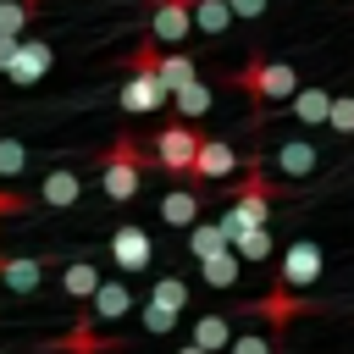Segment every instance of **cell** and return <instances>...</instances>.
<instances>
[{
	"label": "cell",
	"mask_w": 354,
	"mask_h": 354,
	"mask_svg": "<svg viewBox=\"0 0 354 354\" xmlns=\"http://www.w3.org/2000/svg\"><path fill=\"white\" fill-rule=\"evenodd\" d=\"M155 260V238H149V227L144 221H122L116 232H111V266H122V271H144Z\"/></svg>",
	"instance_id": "cell-6"
},
{
	"label": "cell",
	"mask_w": 354,
	"mask_h": 354,
	"mask_svg": "<svg viewBox=\"0 0 354 354\" xmlns=\"http://www.w3.org/2000/svg\"><path fill=\"white\" fill-rule=\"evenodd\" d=\"M22 166H28V149L17 138H0V177H22Z\"/></svg>",
	"instance_id": "cell-28"
},
{
	"label": "cell",
	"mask_w": 354,
	"mask_h": 354,
	"mask_svg": "<svg viewBox=\"0 0 354 354\" xmlns=\"http://www.w3.org/2000/svg\"><path fill=\"white\" fill-rule=\"evenodd\" d=\"M199 210H205L199 183H177V188L160 194V221H171V227H199Z\"/></svg>",
	"instance_id": "cell-12"
},
{
	"label": "cell",
	"mask_w": 354,
	"mask_h": 354,
	"mask_svg": "<svg viewBox=\"0 0 354 354\" xmlns=\"http://www.w3.org/2000/svg\"><path fill=\"white\" fill-rule=\"evenodd\" d=\"M232 171H238V149H232L227 138L205 133V144H199V155H194V177H188V183H216V177H232Z\"/></svg>",
	"instance_id": "cell-9"
},
{
	"label": "cell",
	"mask_w": 354,
	"mask_h": 354,
	"mask_svg": "<svg viewBox=\"0 0 354 354\" xmlns=\"http://www.w3.org/2000/svg\"><path fill=\"white\" fill-rule=\"evenodd\" d=\"M50 61H55V50H50L44 39H22V44H17V55L6 61V77L28 88V83H39V77L50 72Z\"/></svg>",
	"instance_id": "cell-11"
},
{
	"label": "cell",
	"mask_w": 354,
	"mask_h": 354,
	"mask_svg": "<svg viewBox=\"0 0 354 354\" xmlns=\"http://www.w3.org/2000/svg\"><path fill=\"white\" fill-rule=\"evenodd\" d=\"M293 122L299 127H326L332 122V94L326 88H299L293 94Z\"/></svg>",
	"instance_id": "cell-18"
},
{
	"label": "cell",
	"mask_w": 354,
	"mask_h": 354,
	"mask_svg": "<svg viewBox=\"0 0 354 354\" xmlns=\"http://www.w3.org/2000/svg\"><path fill=\"white\" fill-rule=\"evenodd\" d=\"M315 277H321V243H315V238L288 243V249H282V260H277V288L299 293V288H310Z\"/></svg>",
	"instance_id": "cell-5"
},
{
	"label": "cell",
	"mask_w": 354,
	"mask_h": 354,
	"mask_svg": "<svg viewBox=\"0 0 354 354\" xmlns=\"http://www.w3.org/2000/svg\"><path fill=\"white\" fill-rule=\"evenodd\" d=\"M171 105H177V122H194V116L210 111V88H205V83H188V88L171 94Z\"/></svg>",
	"instance_id": "cell-26"
},
{
	"label": "cell",
	"mask_w": 354,
	"mask_h": 354,
	"mask_svg": "<svg viewBox=\"0 0 354 354\" xmlns=\"http://www.w3.org/2000/svg\"><path fill=\"white\" fill-rule=\"evenodd\" d=\"M149 304H160V310L183 315V310H188V282H183V277H155V288H149Z\"/></svg>",
	"instance_id": "cell-25"
},
{
	"label": "cell",
	"mask_w": 354,
	"mask_h": 354,
	"mask_svg": "<svg viewBox=\"0 0 354 354\" xmlns=\"http://www.w3.org/2000/svg\"><path fill=\"white\" fill-rule=\"evenodd\" d=\"M232 6V17H260L266 11V0H227Z\"/></svg>",
	"instance_id": "cell-32"
},
{
	"label": "cell",
	"mask_w": 354,
	"mask_h": 354,
	"mask_svg": "<svg viewBox=\"0 0 354 354\" xmlns=\"http://www.w3.org/2000/svg\"><path fill=\"white\" fill-rule=\"evenodd\" d=\"M22 205H28L22 194H6V188H0V216H11V210H22Z\"/></svg>",
	"instance_id": "cell-33"
},
{
	"label": "cell",
	"mask_w": 354,
	"mask_h": 354,
	"mask_svg": "<svg viewBox=\"0 0 354 354\" xmlns=\"http://www.w3.org/2000/svg\"><path fill=\"white\" fill-rule=\"evenodd\" d=\"M232 254H238L243 266H260V260H271V254H277V238H271V227H254V232H243V238L232 243Z\"/></svg>",
	"instance_id": "cell-24"
},
{
	"label": "cell",
	"mask_w": 354,
	"mask_h": 354,
	"mask_svg": "<svg viewBox=\"0 0 354 354\" xmlns=\"http://www.w3.org/2000/svg\"><path fill=\"white\" fill-rule=\"evenodd\" d=\"M232 22H238V17H232V6H227V0H194V28H199V33L221 39Z\"/></svg>",
	"instance_id": "cell-22"
},
{
	"label": "cell",
	"mask_w": 354,
	"mask_h": 354,
	"mask_svg": "<svg viewBox=\"0 0 354 354\" xmlns=\"http://www.w3.org/2000/svg\"><path fill=\"white\" fill-rule=\"evenodd\" d=\"M177 321H183V315H171V310H160V304H149V299H144V332H149V337H160V332H171Z\"/></svg>",
	"instance_id": "cell-30"
},
{
	"label": "cell",
	"mask_w": 354,
	"mask_h": 354,
	"mask_svg": "<svg viewBox=\"0 0 354 354\" xmlns=\"http://www.w3.org/2000/svg\"><path fill=\"white\" fill-rule=\"evenodd\" d=\"M177 354H205V348H194V343H188V348H177Z\"/></svg>",
	"instance_id": "cell-34"
},
{
	"label": "cell",
	"mask_w": 354,
	"mask_h": 354,
	"mask_svg": "<svg viewBox=\"0 0 354 354\" xmlns=\"http://www.w3.org/2000/svg\"><path fill=\"white\" fill-rule=\"evenodd\" d=\"M100 282H105V277H100V266H94V260H72V266L61 271V288H66V299H83V304L100 293Z\"/></svg>",
	"instance_id": "cell-21"
},
{
	"label": "cell",
	"mask_w": 354,
	"mask_h": 354,
	"mask_svg": "<svg viewBox=\"0 0 354 354\" xmlns=\"http://www.w3.org/2000/svg\"><path fill=\"white\" fill-rule=\"evenodd\" d=\"M160 88L166 94H177V88H188V83H199V66H194V55H183V50H166L160 55Z\"/></svg>",
	"instance_id": "cell-20"
},
{
	"label": "cell",
	"mask_w": 354,
	"mask_h": 354,
	"mask_svg": "<svg viewBox=\"0 0 354 354\" xmlns=\"http://www.w3.org/2000/svg\"><path fill=\"white\" fill-rule=\"evenodd\" d=\"M315 166H321V149L310 138H282L277 144V171L282 177H310Z\"/></svg>",
	"instance_id": "cell-15"
},
{
	"label": "cell",
	"mask_w": 354,
	"mask_h": 354,
	"mask_svg": "<svg viewBox=\"0 0 354 354\" xmlns=\"http://www.w3.org/2000/svg\"><path fill=\"white\" fill-rule=\"evenodd\" d=\"M0 354H11V348H0Z\"/></svg>",
	"instance_id": "cell-37"
},
{
	"label": "cell",
	"mask_w": 354,
	"mask_h": 354,
	"mask_svg": "<svg viewBox=\"0 0 354 354\" xmlns=\"http://www.w3.org/2000/svg\"><path fill=\"white\" fill-rule=\"evenodd\" d=\"M77 194H83V177H77L72 166H55V171L39 177V205H44V210H72Z\"/></svg>",
	"instance_id": "cell-13"
},
{
	"label": "cell",
	"mask_w": 354,
	"mask_h": 354,
	"mask_svg": "<svg viewBox=\"0 0 354 354\" xmlns=\"http://www.w3.org/2000/svg\"><path fill=\"white\" fill-rule=\"evenodd\" d=\"M271 343H277V332H238L227 354H271Z\"/></svg>",
	"instance_id": "cell-29"
},
{
	"label": "cell",
	"mask_w": 354,
	"mask_h": 354,
	"mask_svg": "<svg viewBox=\"0 0 354 354\" xmlns=\"http://www.w3.org/2000/svg\"><path fill=\"white\" fill-rule=\"evenodd\" d=\"M238 277H243V260H238V254H232V249H227V254H216V260H205V266H199V282H205V288H216V293H221V288H232V282H238Z\"/></svg>",
	"instance_id": "cell-23"
},
{
	"label": "cell",
	"mask_w": 354,
	"mask_h": 354,
	"mask_svg": "<svg viewBox=\"0 0 354 354\" xmlns=\"http://www.w3.org/2000/svg\"><path fill=\"white\" fill-rule=\"evenodd\" d=\"M0 282H6L11 293H39V282H44V260H33V254H6Z\"/></svg>",
	"instance_id": "cell-17"
},
{
	"label": "cell",
	"mask_w": 354,
	"mask_h": 354,
	"mask_svg": "<svg viewBox=\"0 0 354 354\" xmlns=\"http://www.w3.org/2000/svg\"><path fill=\"white\" fill-rule=\"evenodd\" d=\"M232 249V238L221 232V221H199V227H188V254L205 266V260H216V254H227Z\"/></svg>",
	"instance_id": "cell-19"
},
{
	"label": "cell",
	"mask_w": 354,
	"mask_h": 354,
	"mask_svg": "<svg viewBox=\"0 0 354 354\" xmlns=\"http://www.w3.org/2000/svg\"><path fill=\"white\" fill-rule=\"evenodd\" d=\"M171 94L160 88V77L155 72H127V83H122V94H116V105L127 111V116H149V111H160Z\"/></svg>",
	"instance_id": "cell-8"
},
{
	"label": "cell",
	"mask_w": 354,
	"mask_h": 354,
	"mask_svg": "<svg viewBox=\"0 0 354 354\" xmlns=\"http://www.w3.org/2000/svg\"><path fill=\"white\" fill-rule=\"evenodd\" d=\"M22 6H33V11H39V0H22Z\"/></svg>",
	"instance_id": "cell-35"
},
{
	"label": "cell",
	"mask_w": 354,
	"mask_h": 354,
	"mask_svg": "<svg viewBox=\"0 0 354 354\" xmlns=\"http://www.w3.org/2000/svg\"><path fill=\"white\" fill-rule=\"evenodd\" d=\"M160 55H166V50H160L155 39H144V44L127 55V72H160Z\"/></svg>",
	"instance_id": "cell-27"
},
{
	"label": "cell",
	"mask_w": 354,
	"mask_h": 354,
	"mask_svg": "<svg viewBox=\"0 0 354 354\" xmlns=\"http://www.w3.org/2000/svg\"><path fill=\"white\" fill-rule=\"evenodd\" d=\"M304 310H310V304H304L299 293H288V288H271L260 304H249V315H266V321H271V332H282V326H288L293 315H304Z\"/></svg>",
	"instance_id": "cell-16"
},
{
	"label": "cell",
	"mask_w": 354,
	"mask_h": 354,
	"mask_svg": "<svg viewBox=\"0 0 354 354\" xmlns=\"http://www.w3.org/2000/svg\"><path fill=\"white\" fill-rule=\"evenodd\" d=\"M199 144H205V133H194V122H166V127L155 133L149 155H155L160 171H171V177H194V155H199Z\"/></svg>",
	"instance_id": "cell-4"
},
{
	"label": "cell",
	"mask_w": 354,
	"mask_h": 354,
	"mask_svg": "<svg viewBox=\"0 0 354 354\" xmlns=\"http://www.w3.org/2000/svg\"><path fill=\"white\" fill-rule=\"evenodd\" d=\"M127 310H133V288H127V282L116 277V282H100V293L88 299L83 321H88V326H116V321H122Z\"/></svg>",
	"instance_id": "cell-10"
},
{
	"label": "cell",
	"mask_w": 354,
	"mask_h": 354,
	"mask_svg": "<svg viewBox=\"0 0 354 354\" xmlns=\"http://www.w3.org/2000/svg\"><path fill=\"white\" fill-rule=\"evenodd\" d=\"M144 166H155V155H149L133 133H116V138L100 149V188H105V199H111V205H127V199L138 194Z\"/></svg>",
	"instance_id": "cell-2"
},
{
	"label": "cell",
	"mask_w": 354,
	"mask_h": 354,
	"mask_svg": "<svg viewBox=\"0 0 354 354\" xmlns=\"http://www.w3.org/2000/svg\"><path fill=\"white\" fill-rule=\"evenodd\" d=\"M194 28V0H149V39L155 44H177Z\"/></svg>",
	"instance_id": "cell-7"
},
{
	"label": "cell",
	"mask_w": 354,
	"mask_h": 354,
	"mask_svg": "<svg viewBox=\"0 0 354 354\" xmlns=\"http://www.w3.org/2000/svg\"><path fill=\"white\" fill-rule=\"evenodd\" d=\"M277 194H282V183H277V177H266V166H260V160H249L243 183L232 188V210L221 216V232L238 243L243 232L271 227V199H277Z\"/></svg>",
	"instance_id": "cell-1"
},
{
	"label": "cell",
	"mask_w": 354,
	"mask_h": 354,
	"mask_svg": "<svg viewBox=\"0 0 354 354\" xmlns=\"http://www.w3.org/2000/svg\"><path fill=\"white\" fill-rule=\"evenodd\" d=\"M332 133H354V94H337L332 100V122H326Z\"/></svg>",
	"instance_id": "cell-31"
},
{
	"label": "cell",
	"mask_w": 354,
	"mask_h": 354,
	"mask_svg": "<svg viewBox=\"0 0 354 354\" xmlns=\"http://www.w3.org/2000/svg\"><path fill=\"white\" fill-rule=\"evenodd\" d=\"M232 83L243 88V100L249 105H271V100H293L299 94V72L288 66V61H271L266 50H249V61H243V72H232Z\"/></svg>",
	"instance_id": "cell-3"
},
{
	"label": "cell",
	"mask_w": 354,
	"mask_h": 354,
	"mask_svg": "<svg viewBox=\"0 0 354 354\" xmlns=\"http://www.w3.org/2000/svg\"><path fill=\"white\" fill-rule=\"evenodd\" d=\"M232 337H238V326H232V315H227V310H210V315H199V321H194V348H205V354L232 348Z\"/></svg>",
	"instance_id": "cell-14"
},
{
	"label": "cell",
	"mask_w": 354,
	"mask_h": 354,
	"mask_svg": "<svg viewBox=\"0 0 354 354\" xmlns=\"http://www.w3.org/2000/svg\"><path fill=\"white\" fill-rule=\"evenodd\" d=\"M0 271H6V254H0Z\"/></svg>",
	"instance_id": "cell-36"
}]
</instances>
